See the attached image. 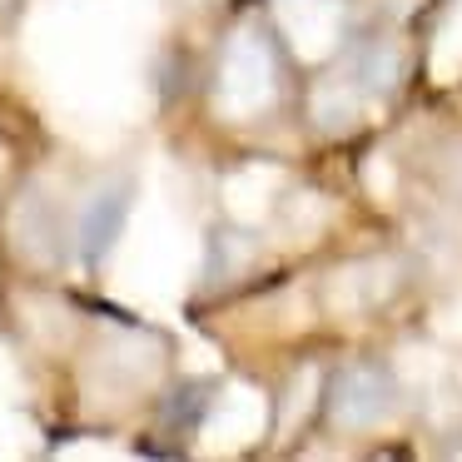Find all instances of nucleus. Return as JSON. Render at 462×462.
Wrapping results in <instances>:
<instances>
[{"label": "nucleus", "instance_id": "nucleus-2", "mask_svg": "<svg viewBox=\"0 0 462 462\" xmlns=\"http://www.w3.org/2000/svg\"><path fill=\"white\" fill-rule=\"evenodd\" d=\"M130 199H134L130 180H115V184H105V189L90 194V204H85V214H80V234H75L85 263H100L105 254L115 249V239L125 234V219H130Z\"/></svg>", "mask_w": 462, "mask_h": 462}, {"label": "nucleus", "instance_id": "nucleus-3", "mask_svg": "<svg viewBox=\"0 0 462 462\" xmlns=\"http://www.w3.org/2000/svg\"><path fill=\"white\" fill-rule=\"evenodd\" d=\"M209 383H184V388H174V398L164 402V422L170 428H194V422L204 418V408H209Z\"/></svg>", "mask_w": 462, "mask_h": 462}, {"label": "nucleus", "instance_id": "nucleus-1", "mask_svg": "<svg viewBox=\"0 0 462 462\" xmlns=\"http://www.w3.org/2000/svg\"><path fill=\"white\" fill-rule=\"evenodd\" d=\"M398 408V388H393L388 368L378 363H348V368L333 378L328 393V412L338 428H373L388 412Z\"/></svg>", "mask_w": 462, "mask_h": 462}]
</instances>
